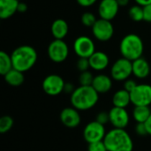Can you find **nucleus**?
I'll use <instances>...</instances> for the list:
<instances>
[{
  "label": "nucleus",
  "instance_id": "bb28decb",
  "mask_svg": "<svg viewBox=\"0 0 151 151\" xmlns=\"http://www.w3.org/2000/svg\"><path fill=\"white\" fill-rule=\"evenodd\" d=\"M81 23H82L83 26L88 27H92L95 25V23L96 22L97 19H96V16L92 12H86L81 15Z\"/></svg>",
  "mask_w": 151,
  "mask_h": 151
},
{
  "label": "nucleus",
  "instance_id": "423d86ee",
  "mask_svg": "<svg viewBox=\"0 0 151 151\" xmlns=\"http://www.w3.org/2000/svg\"><path fill=\"white\" fill-rule=\"evenodd\" d=\"M47 53L52 62L62 63L69 55V47L64 40L54 39L49 44Z\"/></svg>",
  "mask_w": 151,
  "mask_h": 151
},
{
  "label": "nucleus",
  "instance_id": "9b49d317",
  "mask_svg": "<svg viewBox=\"0 0 151 151\" xmlns=\"http://www.w3.org/2000/svg\"><path fill=\"white\" fill-rule=\"evenodd\" d=\"M95 38L100 42H107L111 39L114 35V27L110 20L99 19L91 27Z\"/></svg>",
  "mask_w": 151,
  "mask_h": 151
},
{
  "label": "nucleus",
  "instance_id": "4c0bfd02",
  "mask_svg": "<svg viewBox=\"0 0 151 151\" xmlns=\"http://www.w3.org/2000/svg\"><path fill=\"white\" fill-rule=\"evenodd\" d=\"M146 127H147V131H148V134L151 136V115L150 117L149 118V119L147 120V122L145 123Z\"/></svg>",
  "mask_w": 151,
  "mask_h": 151
},
{
  "label": "nucleus",
  "instance_id": "c9c22d12",
  "mask_svg": "<svg viewBox=\"0 0 151 151\" xmlns=\"http://www.w3.org/2000/svg\"><path fill=\"white\" fill-rule=\"evenodd\" d=\"M27 11V5L26 3L22 2V1H19V5H18V12H21V13H24Z\"/></svg>",
  "mask_w": 151,
  "mask_h": 151
},
{
  "label": "nucleus",
  "instance_id": "5701e85b",
  "mask_svg": "<svg viewBox=\"0 0 151 151\" xmlns=\"http://www.w3.org/2000/svg\"><path fill=\"white\" fill-rule=\"evenodd\" d=\"M13 68L12 61L11 55L7 54L4 51L0 52V73L4 76L8 72H10Z\"/></svg>",
  "mask_w": 151,
  "mask_h": 151
},
{
  "label": "nucleus",
  "instance_id": "20e7f679",
  "mask_svg": "<svg viewBox=\"0 0 151 151\" xmlns=\"http://www.w3.org/2000/svg\"><path fill=\"white\" fill-rule=\"evenodd\" d=\"M119 51L122 58L132 62L142 58L144 51L142 39L136 34H128L125 35L120 42Z\"/></svg>",
  "mask_w": 151,
  "mask_h": 151
},
{
  "label": "nucleus",
  "instance_id": "39448f33",
  "mask_svg": "<svg viewBox=\"0 0 151 151\" xmlns=\"http://www.w3.org/2000/svg\"><path fill=\"white\" fill-rule=\"evenodd\" d=\"M133 74V62L120 58L117 59L111 68V77L116 81H125Z\"/></svg>",
  "mask_w": 151,
  "mask_h": 151
},
{
  "label": "nucleus",
  "instance_id": "473e14b6",
  "mask_svg": "<svg viewBox=\"0 0 151 151\" xmlns=\"http://www.w3.org/2000/svg\"><path fill=\"white\" fill-rule=\"evenodd\" d=\"M143 20L151 23V4L143 6Z\"/></svg>",
  "mask_w": 151,
  "mask_h": 151
},
{
  "label": "nucleus",
  "instance_id": "1a4fd4ad",
  "mask_svg": "<svg viewBox=\"0 0 151 151\" xmlns=\"http://www.w3.org/2000/svg\"><path fill=\"white\" fill-rule=\"evenodd\" d=\"M105 127L97 121L88 122L83 129V138L89 144L100 141H104L106 134Z\"/></svg>",
  "mask_w": 151,
  "mask_h": 151
},
{
  "label": "nucleus",
  "instance_id": "0eeeda50",
  "mask_svg": "<svg viewBox=\"0 0 151 151\" xmlns=\"http://www.w3.org/2000/svg\"><path fill=\"white\" fill-rule=\"evenodd\" d=\"M65 81L58 74H50L46 76L42 83L43 92L50 96H57L64 92Z\"/></svg>",
  "mask_w": 151,
  "mask_h": 151
},
{
  "label": "nucleus",
  "instance_id": "f3484780",
  "mask_svg": "<svg viewBox=\"0 0 151 151\" xmlns=\"http://www.w3.org/2000/svg\"><path fill=\"white\" fill-rule=\"evenodd\" d=\"M150 73V65L144 58L133 61V75L137 79H145Z\"/></svg>",
  "mask_w": 151,
  "mask_h": 151
},
{
  "label": "nucleus",
  "instance_id": "2eb2a0df",
  "mask_svg": "<svg viewBox=\"0 0 151 151\" xmlns=\"http://www.w3.org/2000/svg\"><path fill=\"white\" fill-rule=\"evenodd\" d=\"M88 60L90 64V68L97 72L105 70L110 64L109 56L104 51H96L88 58Z\"/></svg>",
  "mask_w": 151,
  "mask_h": 151
},
{
  "label": "nucleus",
  "instance_id": "412c9836",
  "mask_svg": "<svg viewBox=\"0 0 151 151\" xmlns=\"http://www.w3.org/2000/svg\"><path fill=\"white\" fill-rule=\"evenodd\" d=\"M4 79L8 85L12 87H19L23 84L25 81V76L24 73L12 68L4 76Z\"/></svg>",
  "mask_w": 151,
  "mask_h": 151
},
{
  "label": "nucleus",
  "instance_id": "dca6fc26",
  "mask_svg": "<svg viewBox=\"0 0 151 151\" xmlns=\"http://www.w3.org/2000/svg\"><path fill=\"white\" fill-rule=\"evenodd\" d=\"M92 87L98 94L108 93L112 88V78L104 73L97 74L94 78Z\"/></svg>",
  "mask_w": 151,
  "mask_h": 151
},
{
  "label": "nucleus",
  "instance_id": "ea45409f",
  "mask_svg": "<svg viewBox=\"0 0 151 151\" xmlns=\"http://www.w3.org/2000/svg\"><path fill=\"white\" fill-rule=\"evenodd\" d=\"M19 1H22V0H19Z\"/></svg>",
  "mask_w": 151,
  "mask_h": 151
},
{
  "label": "nucleus",
  "instance_id": "e433bc0d",
  "mask_svg": "<svg viewBox=\"0 0 151 151\" xmlns=\"http://www.w3.org/2000/svg\"><path fill=\"white\" fill-rule=\"evenodd\" d=\"M134 1L136 2L137 4H139V5H141L142 7L151 4V0H134Z\"/></svg>",
  "mask_w": 151,
  "mask_h": 151
},
{
  "label": "nucleus",
  "instance_id": "a878e982",
  "mask_svg": "<svg viewBox=\"0 0 151 151\" xmlns=\"http://www.w3.org/2000/svg\"><path fill=\"white\" fill-rule=\"evenodd\" d=\"M95 76L92 74L90 71H85L81 73L79 76L80 86H92Z\"/></svg>",
  "mask_w": 151,
  "mask_h": 151
},
{
  "label": "nucleus",
  "instance_id": "393cba45",
  "mask_svg": "<svg viewBox=\"0 0 151 151\" xmlns=\"http://www.w3.org/2000/svg\"><path fill=\"white\" fill-rule=\"evenodd\" d=\"M14 124V120L11 116L5 115L3 116L0 119V133L1 134H5L7 132H9Z\"/></svg>",
  "mask_w": 151,
  "mask_h": 151
},
{
  "label": "nucleus",
  "instance_id": "f704fd0d",
  "mask_svg": "<svg viewBox=\"0 0 151 151\" xmlns=\"http://www.w3.org/2000/svg\"><path fill=\"white\" fill-rule=\"evenodd\" d=\"M76 1L82 7H89V6H92L93 4H95L97 2V0H76Z\"/></svg>",
  "mask_w": 151,
  "mask_h": 151
},
{
  "label": "nucleus",
  "instance_id": "f257e3e1",
  "mask_svg": "<svg viewBox=\"0 0 151 151\" xmlns=\"http://www.w3.org/2000/svg\"><path fill=\"white\" fill-rule=\"evenodd\" d=\"M99 94L92 86H79L70 96L71 104L79 111H88L96 106Z\"/></svg>",
  "mask_w": 151,
  "mask_h": 151
},
{
  "label": "nucleus",
  "instance_id": "b1692460",
  "mask_svg": "<svg viewBox=\"0 0 151 151\" xmlns=\"http://www.w3.org/2000/svg\"><path fill=\"white\" fill-rule=\"evenodd\" d=\"M128 14L132 20L135 22H140L143 20V7L139 4L133 5L128 11Z\"/></svg>",
  "mask_w": 151,
  "mask_h": 151
},
{
  "label": "nucleus",
  "instance_id": "7ed1b4c3",
  "mask_svg": "<svg viewBox=\"0 0 151 151\" xmlns=\"http://www.w3.org/2000/svg\"><path fill=\"white\" fill-rule=\"evenodd\" d=\"M13 68L22 73L29 71L37 61V52L29 45H21L16 48L11 54Z\"/></svg>",
  "mask_w": 151,
  "mask_h": 151
},
{
  "label": "nucleus",
  "instance_id": "58836bf2",
  "mask_svg": "<svg viewBox=\"0 0 151 151\" xmlns=\"http://www.w3.org/2000/svg\"><path fill=\"white\" fill-rule=\"evenodd\" d=\"M117 2H118L119 7H125L129 4L130 0H117Z\"/></svg>",
  "mask_w": 151,
  "mask_h": 151
},
{
  "label": "nucleus",
  "instance_id": "c85d7f7f",
  "mask_svg": "<svg viewBox=\"0 0 151 151\" xmlns=\"http://www.w3.org/2000/svg\"><path fill=\"white\" fill-rule=\"evenodd\" d=\"M88 151H108L104 141L89 143L88 146Z\"/></svg>",
  "mask_w": 151,
  "mask_h": 151
},
{
  "label": "nucleus",
  "instance_id": "2f4dec72",
  "mask_svg": "<svg viewBox=\"0 0 151 151\" xmlns=\"http://www.w3.org/2000/svg\"><path fill=\"white\" fill-rule=\"evenodd\" d=\"M137 86V83L133 79H127V81H124V89L127 90L128 92H131L134 89V88Z\"/></svg>",
  "mask_w": 151,
  "mask_h": 151
},
{
  "label": "nucleus",
  "instance_id": "f8f14e48",
  "mask_svg": "<svg viewBox=\"0 0 151 151\" xmlns=\"http://www.w3.org/2000/svg\"><path fill=\"white\" fill-rule=\"evenodd\" d=\"M110 116V124L113 128L125 129L130 121V115L127 109L119 107H112L109 111Z\"/></svg>",
  "mask_w": 151,
  "mask_h": 151
},
{
  "label": "nucleus",
  "instance_id": "9d476101",
  "mask_svg": "<svg viewBox=\"0 0 151 151\" xmlns=\"http://www.w3.org/2000/svg\"><path fill=\"white\" fill-rule=\"evenodd\" d=\"M73 51L79 58H89L96 50L95 42L90 37L81 35L73 42Z\"/></svg>",
  "mask_w": 151,
  "mask_h": 151
},
{
  "label": "nucleus",
  "instance_id": "4468645a",
  "mask_svg": "<svg viewBox=\"0 0 151 151\" xmlns=\"http://www.w3.org/2000/svg\"><path fill=\"white\" fill-rule=\"evenodd\" d=\"M119 5L117 0H101L98 6V13L101 19L111 21L118 14Z\"/></svg>",
  "mask_w": 151,
  "mask_h": 151
},
{
  "label": "nucleus",
  "instance_id": "a211bd4d",
  "mask_svg": "<svg viewBox=\"0 0 151 151\" xmlns=\"http://www.w3.org/2000/svg\"><path fill=\"white\" fill-rule=\"evenodd\" d=\"M19 0H0V18L6 19L18 12Z\"/></svg>",
  "mask_w": 151,
  "mask_h": 151
},
{
  "label": "nucleus",
  "instance_id": "4be33fe9",
  "mask_svg": "<svg viewBox=\"0 0 151 151\" xmlns=\"http://www.w3.org/2000/svg\"><path fill=\"white\" fill-rule=\"evenodd\" d=\"M151 115L150 106H134L132 116L136 123H146Z\"/></svg>",
  "mask_w": 151,
  "mask_h": 151
},
{
  "label": "nucleus",
  "instance_id": "cd10ccee",
  "mask_svg": "<svg viewBox=\"0 0 151 151\" xmlns=\"http://www.w3.org/2000/svg\"><path fill=\"white\" fill-rule=\"evenodd\" d=\"M76 66H77V69L81 73L85 72V71H88V69L90 68V64H89L88 58H79V59L76 63Z\"/></svg>",
  "mask_w": 151,
  "mask_h": 151
},
{
  "label": "nucleus",
  "instance_id": "aec40b11",
  "mask_svg": "<svg viewBox=\"0 0 151 151\" xmlns=\"http://www.w3.org/2000/svg\"><path fill=\"white\" fill-rule=\"evenodd\" d=\"M131 104L130 92L122 88L116 91L112 96V104L114 107L127 108Z\"/></svg>",
  "mask_w": 151,
  "mask_h": 151
},
{
  "label": "nucleus",
  "instance_id": "6ab92c4d",
  "mask_svg": "<svg viewBox=\"0 0 151 151\" xmlns=\"http://www.w3.org/2000/svg\"><path fill=\"white\" fill-rule=\"evenodd\" d=\"M51 34L54 39L58 40H64V38L67 35L69 31V27L67 22L63 19H55L50 27Z\"/></svg>",
  "mask_w": 151,
  "mask_h": 151
},
{
  "label": "nucleus",
  "instance_id": "c756f323",
  "mask_svg": "<svg viewBox=\"0 0 151 151\" xmlns=\"http://www.w3.org/2000/svg\"><path fill=\"white\" fill-rule=\"evenodd\" d=\"M96 121H97L98 123L105 126L107 123H110V116H109V111H100L99 113L96 114Z\"/></svg>",
  "mask_w": 151,
  "mask_h": 151
},
{
  "label": "nucleus",
  "instance_id": "7c9ffc66",
  "mask_svg": "<svg viewBox=\"0 0 151 151\" xmlns=\"http://www.w3.org/2000/svg\"><path fill=\"white\" fill-rule=\"evenodd\" d=\"M135 133L139 136H145L148 135V131L145 123H137L135 126Z\"/></svg>",
  "mask_w": 151,
  "mask_h": 151
},
{
  "label": "nucleus",
  "instance_id": "6e6552de",
  "mask_svg": "<svg viewBox=\"0 0 151 151\" xmlns=\"http://www.w3.org/2000/svg\"><path fill=\"white\" fill-rule=\"evenodd\" d=\"M131 104L134 106H150L151 104V85L142 83L137 84L130 92Z\"/></svg>",
  "mask_w": 151,
  "mask_h": 151
},
{
  "label": "nucleus",
  "instance_id": "f03ea898",
  "mask_svg": "<svg viewBox=\"0 0 151 151\" xmlns=\"http://www.w3.org/2000/svg\"><path fill=\"white\" fill-rule=\"evenodd\" d=\"M108 151H133L134 142L126 129L112 128L109 130L104 139Z\"/></svg>",
  "mask_w": 151,
  "mask_h": 151
},
{
  "label": "nucleus",
  "instance_id": "ddd939ff",
  "mask_svg": "<svg viewBox=\"0 0 151 151\" xmlns=\"http://www.w3.org/2000/svg\"><path fill=\"white\" fill-rule=\"evenodd\" d=\"M59 119L61 123L68 128L77 127L81 121L80 111L73 106L64 108L60 112Z\"/></svg>",
  "mask_w": 151,
  "mask_h": 151
},
{
  "label": "nucleus",
  "instance_id": "72a5a7b5",
  "mask_svg": "<svg viewBox=\"0 0 151 151\" xmlns=\"http://www.w3.org/2000/svg\"><path fill=\"white\" fill-rule=\"evenodd\" d=\"M75 87L73 83H70V82H65V88H64V93L65 94H68V95H72L74 90H75Z\"/></svg>",
  "mask_w": 151,
  "mask_h": 151
}]
</instances>
